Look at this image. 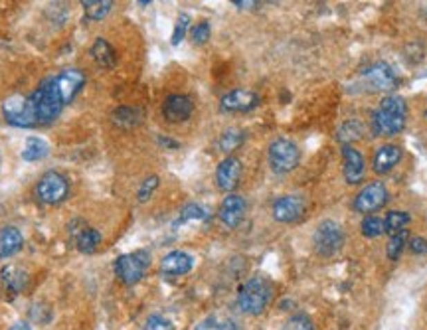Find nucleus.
Instances as JSON below:
<instances>
[{"label":"nucleus","mask_w":427,"mask_h":330,"mask_svg":"<svg viewBox=\"0 0 427 330\" xmlns=\"http://www.w3.org/2000/svg\"><path fill=\"white\" fill-rule=\"evenodd\" d=\"M408 105L401 97H386L380 101V105L372 113L374 135L394 137L406 127Z\"/></svg>","instance_id":"nucleus-1"},{"label":"nucleus","mask_w":427,"mask_h":330,"mask_svg":"<svg viewBox=\"0 0 427 330\" xmlns=\"http://www.w3.org/2000/svg\"><path fill=\"white\" fill-rule=\"evenodd\" d=\"M273 299V287L263 277H251L237 291V306L246 315H262Z\"/></svg>","instance_id":"nucleus-2"},{"label":"nucleus","mask_w":427,"mask_h":330,"mask_svg":"<svg viewBox=\"0 0 427 330\" xmlns=\"http://www.w3.org/2000/svg\"><path fill=\"white\" fill-rule=\"evenodd\" d=\"M28 99L32 103V109H34V115H36L38 127L54 123L55 119L60 117V113L64 111V103L55 97L54 89L50 85V80H44L32 91V95H28Z\"/></svg>","instance_id":"nucleus-3"},{"label":"nucleus","mask_w":427,"mask_h":330,"mask_svg":"<svg viewBox=\"0 0 427 330\" xmlns=\"http://www.w3.org/2000/svg\"><path fill=\"white\" fill-rule=\"evenodd\" d=\"M267 158H269V166L271 170L277 174H287L291 170H295L299 161H301V151L299 147L289 140V138H275L269 145L267 151Z\"/></svg>","instance_id":"nucleus-4"},{"label":"nucleus","mask_w":427,"mask_h":330,"mask_svg":"<svg viewBox=\"0 0 427 330\" xmlns=\"http://www.w3.org/2000/svg\"><path fill=\"white\" fill-rule=\"evenodd\" d=\"M34 194H36V198L40 200L42 204L57 206L69 196V182L64 174H60L55 170H50V172H46L38 180V184L34 188Z\"/></svg>","instance_id":"nucleus-5"},{"label":"nucleus","mask_w":427,"mask_h":330,"mask_svg":"<svg viewBox=\"0 0 427 330\" xmlns=\"http://www.w3.org/2000/svg\"><path fill=\"white\" fill-rule=\"evenodd\" d=\"M149 267H151V253L140 249V251L125 253L121 257H117L115 273L125 285H135L145 277Z\"/></svg>","instance_id":"nucleus-6"},{"label":"nucleus","mask_w":427,"mask_h":330,"mask_svg":"<svg viewBox=\"0 0 427 330\" xmlns=\"http://www.w3.org/2000/svg\"><path fill=\"white\" fill-rule=\"evenodd\" d=\"M2 115L4 121L18 129H34L38 127L36 115L32 109L30 99L24 95H10L2 103Z\"/></svg>","instance_id":"nucleus-7"},{"label":"nucleus","mask_w":427,"mask_h":330,"mask_svg":"<svg viewBox=\"0 0 427 330\" xmlns=\"http://www.w3.org/2000/svg\"><path fill=\"white\" fill-rule=\"evenodd\" d=\"M48 80H50V85H52V89H54L55 97H57V99L64 103V107H66L83 89V85H85V73L78 68H68L64 69V71H60L54 77H48Z\"/></svg>","instance_id":"nucleus-8"},{"label":"nucleus","mask_w":427,"mask_h":330,"mask_svg":"<svg viewBox=\"0 0 427 330\" xmlns=\"http://www.w3.org/2000/svg\"><path fill=\"white\" fill-rule=\"evenodd\" d=\"M313 241H315V249H317L318 255L331 257V255H334L338 249L343 248V244H345L343 228L332 220L320 221L318 228L315 230Z\"/></svg>","instance_id":"nucleus-9"},{"label":"nucleus","mask_w":427,"mask_h":330,"mask_svg":"<svg viewBox=\"0 0 427 330\" xmlns=\"http://www.w3.org/2000/svg\"><path fill=\"white\" fill-rule=\"evenodd\" d=\"M362 82L370 91H392L398 87V75L388 64L380 62L362 71Z\"/></svg>","instance_id":"nucleus-10"},{"label":"nucleus","mask_w":427,"mask_h":330,"mask_svg":"<svg viewBox=\"0 0 427 330\" xmlns=\"http://www.w3.org/2000/svg\"><path fill=\"white\" fill-rule=\"evenodd\" d=\"M388 202V188L382 182H372L366 188H362L358 196L354 198V210L362 214H370L376 212L382 206H386Z\"/></svg>","instance_id":"nucleus-11"},{"label":"nucleus","mask_w":427,"mask_h":330,"mask_svg":"<svg viewBox=\"0 0 427 330\" xmlns=\"http://www.w3.org/2000/svg\"><path fill=\"white\" fill-rule=\"evenodd\" d=\"M305 202L303 196H297V194H291V196H283L275 200V204L271 208L273 212V218L281 223H291V221H297L305 214Z\"/></svg>","instance_id":"nucleus-12"},{"label":"nucleus","mask_w":427,"mask_h":330,"mask_svg":"<svg viewBox=\"0 0 427 330\" xmlns=\"http://www.w3.org/2000/svg\"><path fill=\"white\" fill-rule=\"evenodd\" d=\"M257 105H260V95L249 89H234L220 99V107L226 113H249Z\"/></svg>","instance_id":"nucleus-13"},{"label":"nucleus","mask_w":427,"mask_h":330,"mask_svg":"<svg viewBox=\"0 0 427 330\" xmlns=\"http://www.w3.org/2000/svg\"><path fill=\"white\" fill-rule=\"evenodd\" d=\"M246 212H248V202L246 198H242L239 194H228L224 198L220 206V220L226 228L234 230L237 228L244 218H246Z\"/></svg>","instance_id":"nucleus-14"},{"label":"nucleus","mask_w":427,"mask_h":330,"mask_svg":"<svg viewBox=\"0 0 427 330\" xmlns=\"http://www.w3.org/2000/svg\"><path fill=\"white\" fill-rule=\"evenodd\" d=\"M194 111L192 99L188 95H168L163 103V117H165L168 123H184L190 119Z\"/></svg>","instance_id":"nucleus-15"},{"label":"nucleus","mask_w":427,"mask_h":330,"mask_svg":"<svg viewBox=\"0 0 427 330\" xmlns=\"http://www.w3.org/2000/svg\"><path fill=\"white\" fill-rule=\"evenodd\" d=\"M242 180V163L235 156L224 158L216 168V184L224 192H234Z\"/></svg>","instance_id":"nucleus-16"},{"label":"nucleus","mask_w":427,"mask_h":330,"mask_svg":"<svg viewBox=\"0 0 427 330\" xmlns=\"http://www.w3.org/2000/svg\"><path fill=\"white\" fill-rule=\"evenodd\" d=\"M194 267V257L186 251H170L161 262V273L168 277H179L190 273Z\"/></svg>","instance_id":"nucleus-17"},{"label":"nucleus","mask_w":427,"mask_h":330,"mask_svg":"<svg viewBox=\"0 0 427 330\" xmlns=\"http://www.w3.org/2000/svg\"><path fill=\"white\" fill-rule=\"evenodd\" d=\"M343 158H345V180L348 184H358L364 178V170H366V163L364 156L360 154L354 147H343Z\"/></svg>","instance_id":"nucleus-18"},{"label":"nucleus","mask_w":427,"mask_h":330,"mask_svg":"<svg viewBox=\"0 0 427 330\" xmlns=\"http://www.w3.org/2000/svg\"><path fill=\"white\" fill-rule=\"evenodd\" d=\"M400 147H396V145H384V147H380L372 158L374 172H376V174H386V172H390L394 166L400 163Z\"/></svg>","instance_id":"nucleus-19"},{"label":"nucleus","mask_w":427,"mask_h":330,"mask_svg":"<svg viewBox=\"0 0 427 330\" xmlns=\"http://www.w3.org/2000/svg\"><path fill=\"white\" fill-rule=\"evenodd\" d=\"M24 248V235L16 226H4L0 230V257H12Z\"/></svg>","instance_id":"nucleus-20"},{"label":"nucleus","mask_w":427,"mask_h":330,"mask_svg":"<svg viewBox=\"0 0 427 330\" xmlns=\"http://www.w3.org/2000/svg\"><path fill=\"white\" fill-rule=\"evenodd\" d=\"M0 281L8 291L20 293V291L26 289L30 275H28L26 269H22L20 265H6L0 273Z\"/></svg>","instance_id":"nucleus-21"},{"label":"nucleus","mask_w":427,"mask_h":330,"mask_svg":"<svg viewBox=\"0 0 427 330\" xmlns=\"http://www.w3.org/2000/svg\"><path fill=\"white\" fill-rule=\"evenodd\" d=\"M89 54L93 57L99 68L103 69H113L117 66V54H115V48L111 46L109 42L103 40V38H97L89 50Z\"/></svg>","instance_id":"nucleus-22"},{"label":"nucleus","mask_w":427,"mask_h":330,"mask_svg":"<svg viewBox=\"0 0 427 330\" xmlns=\"http://www.w3.org/2000/svg\"><path fill=\"white\" fill-rule=\"evenodd\" d=\"M143 111L137 109V107H129V105H123V107H117V109L111 113V121L115 127L119 129H135L138 125L143 123Z\"/></svg>","instance_id":"nucleus-23"},{"label":"nucleus","mask_w":427,"mask_h":330,"mask_svg":"<svg viewBox=\"0 0 427 330\" xmlns=\"http://www.w3.org/2000/svg\"><path fill=\"white\" fill-rule=\"evenodd\" d=\"M50 154L48 143L40 137H28L22 149V161L24 163H38L42 158H46Z\"/></svg>","instance_id":"nucleus-24"},{"label":"nucleus","mask_w":427,"mask_h":330,"mask_svg":"<svg viewBox=\"0 0 427 330\" xmlns=\"http://www.w3.org/2000/svg\"><path fill=\"white\" fill-rule=\"evenodd\" d=\"M364 137V125H362V121H358V119H348V121H345V123L338 127V131H336V140L338 143H343V145H352V143H356V140H360V138Z\"/></svg>","instance_id":"nucleus-25"},{"label":"nucleus","mask_w":427,"mask_h":330,"mask_svg":"<svg viewBox=\"0 0 427 330\" xmlns=\"http://www.w3.org/2000/svg\"><path fill=\"white\" fill-rule=\"evenodd\" d=\"M99 246H101V234L97 232L96 228H91V226L80 230V234L75 235V248H78V251L85 253V255L93 253Z\"/></svg>","instance_id":"nucleus-26"},{"label":"nucleus","mask_w":427,"mask_h":330,"mask_svg":"<svg viewBox=\"0 0 427 330\" xmlns=\"http://www.w3.org/2000/svg\"><path fill=\"white\" fill-rule=\"evenodd\" d=\"M83 14L87 20H93V22H101L113 8V2L111 0H83Z\"/></svg>","instance_id":"nucleus-27"},{"label":"nucleus","mask_w":427,"mask_h":330,"mask_svg":"<svg viewBox=\"0 0 427 330\" xmlns=\"http://www.w3.org/2000/svg\"><path fill=\"white\" fill-rule=\"evenodd\" d=\"M246 140V135L242 129H228L221 133L220 140H218V149L221 152H232L235 149H239Z\"/></svg>","instance_id":"nucleus-28"},{"label":"nucleus","mask_w":427,"mask_h":330,"mask_svg":"<svg viewBox=\"0 0 427 330\" xmlns=\"http://www.w3.org/2000/svg\"><path fill=\"white\" fill-rule=\"evenodd\" d=\"M410 214L406 212H388V216L384 218V232L390 235L406 232V226L410 223Z\"/></svg>","instance_id":"nucleus-29"},{"label":"nucleus","mask_w":427,"mask_h":330,"mask_svg":"<svg viewBox=\"0 0 427 330\" xmlns=\"http://www.w3.org/2000/svg\"><path fill=\"white\" fill-rule=\"evenodd\" d=\"M210 218V210L202 204H186V206L180 210V218L176 223H184V221L190 220H208Z\"/></svg>","instance_id":"nucleus-30"},{"label":"nucleus","mask_w":427,"mask_h":330,"mask_svg":"<svg viewBox=\"0 0 427 330\" xmlns=\"http://www.w3.org/2000/svg\"><path fill=\"white\" fill-rule=\"evenodd\" d=\"M158 184H161V180H158V176L156 174H151V176H147V178L140 182V186H138L137 190V200L140 202V204H145V202H149L152 198V194H154V190L158 188Z\"/></svg>","instance_id":"nucleus-31"},{"label":"nucleus","mask_w":427,"mask_h":330,"mask_svg":"<svg viewBox=\"0 0 427 330\" xmlns=\"http://www.w3.org/2000/svg\"><path fill=\"white\" fill-rule=\"evenodd\" d=\"M408 239H410V235H408V232H400V234L392 235V239L388 241V257L392 259V262H396L398 257L401 255V251H403V248H406V244H408Z\"/></svg>","instance_id":"nucleus-32"},{"label":"nucleus","mask_w":427,"mask_h":330,"mask_svg":"<svg viewBox=\"0 0 427 330\" xmlns=\"http://www.w3.org/2000/svg\"><path fill=\"white\" fill-rule=\"evenodd\" d=\"M386 234L384 232V220L378 216H368L362 221V235L364 237H378V235Z\"/></svg>","instance_id":"nucleus-33"},{"label":"nucleus","mask_w":427,"mask_h":330,"mask_svg":"<svg viewBox=\"0 0 427 330\" xmlns=\"http://www.w3.org/2000/svg\"><path fill=\"white\" fill-rule=\"evenodd\" d=\"M188 26H190V16L182 12L179 16V20H176L174 32H172V40H170L172 46H179L180 42L184 40V36H186V32H188Z\"/></svg>","instance_id":"nucleus-34"},{"label":"nucleus","mask_w":427,"mask_h":330,"mask_svg":"<svg viewBox=\"0 0 427 330\" xmlns=\"http://www.w3.org/2000/svg\"><path fill=\"white\" fill-rule=\"evenodd\" d=\"M30 318L32 320H36L38 324H48L50 322V318H52V311H50V306L44 303H36L32 309H30Z\"/></svg>","instance_id":"nucleus-35"},{"label":"nucleus","mask_w":427,"mask_h":330,"mask_svg":"<svg viewBox=\"0 0 427 330\" xmlns=\"http://www.w3.org/2000/svg\"><path fill=\"white\" fill-rule=\"evenodd\" d=\"M283 330H315V327H313L311 318L307 315H295L285 322Z\"/></svg>","instance_id":"nucleus-36"},{"label":"nucleus","mask_w":427,"mask_h":330,"mask_svg":"<svg viewBox=\"0 0 427 330\" xmlns=\"http://www.w3.org/2000/svg\"><path fill=\"white\" fill-rule=\"evenodd\" d=\"M143 330H174V327H172V322H170L168 318L154 315V317L147 320V324H145Z\"/></svg>","instance_id":"nucleus-37"},{"label":"nucleus","mask_w":427,"mask_h":330,"mask_svg":"<svg viewBox=\"0 0 427 330\" xmlns=\"http://www.w3.org/2000/svg\"><path fill=\"white\" fill-rule=\"evenodd\" d=\"M210 38V24L208 22H200L192 28V42L194 44H206Z\"/></svg>","instance_id":"nucleus-38"},{"label":"nucleus","mask_w":427,"mask_h":330,"mask_svg":"<svg viewBox=\"0 0 427 330\" xmlns=\"http://www.w3.org/2000/svg\"><path fill=\"white\" fill-rule=\"evenodd\" d=\"M410 249L415 255H426L427 253V239L426 237H412L410 239Z\"/></svg>","instance_id":"nucleus-39"},{"label":"nucleus","mask_w":427,"mask_h":330,"mask_svg":"<svg viewBox=\"0 0 427 330\" xmlns=\"http://www.w3.org/2000/svg\"><path fill=\"white\" fill-rule=\"evenodd\" d=\"M218 324H220V320L214 317H208L204 318L198 327H196V330H218Z\"/></svg>","instance_id":"nucleus-40"},{"label":"nucleus","mask_w":427,"mask_h":330,"mask_svg":"<svg viewBox=\"0 0 427 330\" xmlns=\"http://www.w3.org/2000/svg\"><path fill=\"white\" fill-rule=\"evenodd\" d=\"M156 140H158V145H163L165 149H179V147H180V143H179V140H174V138L158 137Z\"/></svg>","instance_id":"nucleus-41"},{"label":"nucleus","mask_w":427,"mask_h":330,"mask_svg":"<svg viewBox=\"0 0 427 330\" xmlns=\"http://www.w3.org/2000/svg\"><path fill=\"white\" fill-rule=\"evenodd\" d=\"M218 330H237V327H235L234 320L224 318V320H220V324H218Z\"/></svg>","instance_id":"nucleus-42"},{"label":"nucleus","mask_w":427,"mask_h":330,"mask_svg":"<svg viewBox=\"0 0 427 330\" xmlns=\"http://www.w3.org/2000/svg\"><path fill=\"white\" fill-rule=\"evenodd\" d=\"M8 330H32V329H30V322H28V320H18V322H14Z\"/></svg>","instance_id":"nucleus-43"},{"label":"nucleus","mask_w":427,"mask_h":330,"mask_svg":"<svg viewBox=\"0 0 427 330\" xmlns=\"http://www.w3.org/2000/svg\"><path fill=\"white\" fill-rule=\"evenodd\" d=\"M235 6H237V8H251V6H255V4H257V2H251V0H242V2H239V0H235L234 2Z\"/></svg>","instance_id":"nucleus-44"},{"label":"nucleus","mask_w":427,"mask_h":330,"mask_svg":"<svg viewBox=\"0 0 427 330\" xmlns=\"http://www.w3.org/2000/svg\"><path fill=\"white\" fill-rule=\"evenodd\" d=\"M426 117H427V111H426Z\"/></svg>","instance_id":"nucleus-45"}]
</instances>
